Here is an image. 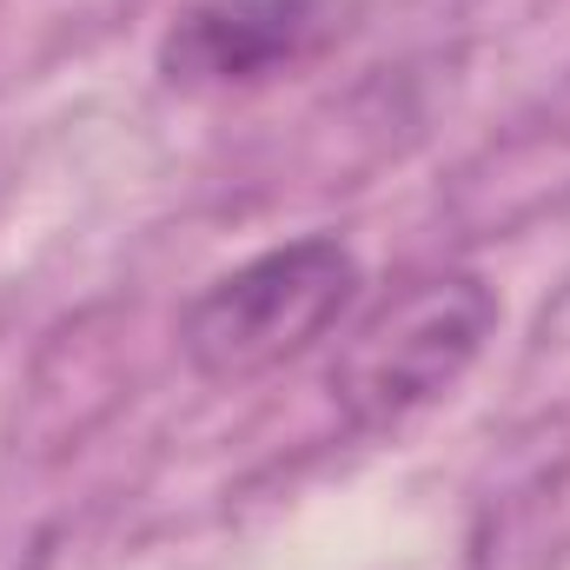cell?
I'll list each match as a JSON object with an SVG mask.
<instances>
[{"label":"cell","instance_id":"3","mask_svg":"<svg viewBox=\"0 0 570 570\" xmlns=\"http://www.w3.org/2000/svg\"><path fill=\"white\" fill-rule=\"evenodd\" d=\"M345 0H186L159 40L179 94H233L305 67L345 20Z\"/></svg>","mask_w":570,"mask_h":570},{"label":"cell","instance_id":"1","mask_svg":"<svg viewBox=\"0 0 570 570\" xmlns=\"http://www.w3.org/2000/svg\"><path fill=\"white\" fill-rule=\"evenodd\" d=\"M498 325V298L478 273H425L379 298L332 358V405L358 431H392L478 365Z\"/></svg>","mask_w":570,"mask_h":570},{"label":"cell","instance_id":"2","mask_svg":"<svg viewBox=\"0 0 570 570\" xmlns=\"http://www.w3.org/2000/svg\"><path fill=\"white\" fill-rule=\"evenodd\" d=\"M358 298V259L338 239L273 246L213 279L179 318L186 365L213 385H246L312 352Z\"/></svg>","mask_w":570,"mask_h":570}]
</instances>
